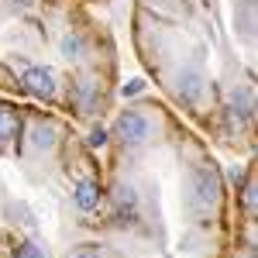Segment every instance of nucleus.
Returning <instances> with one entry per match:
<instances>
[{
	"label": "nucleus",
	"mask_w": 258,
	"mask_h": 258,
	"mask_svg": "<svg viewBox=\"0 0 258 258\" xmlns=\"http://www.w3.org/2000/svg\"><path fill=\"white\" fill-rule=\"evenodd\" d=\"M220 200V182L217 172L210 165H197L193 169V210L197 214H210Z\"/></svg>",
	"instance_id": "obj_1"
},
{
	"label": "nucleus",
	"mask_w": 258,
	"mask_h": 258,
	"mask_svg": "<svg viewBox=\"0 0 258 258\" xmlns=\"http://www.w3.org/2000/svg\"><path fill=\"white\" fill-rule=\"evenodd\" d=\"M114 135H117L124 145H145L152 138V120L145 117L141 110H124L114 124Z\"/></svg>",
	"instance_id": "obj_2"
},
{
	"label": "nucleus",
	"mask_w": 258,
	"mask_h": 258,
	"mask_svg": "<svg viewBox=\"0 0 258 258\" xmlns=\"http://www.w3.org/2000/svg\"><path fill=\"white\" fill-rule=\"evenodd\" d=\"M21 83H24V90L31 93V97L38 100H52L55 97V73L52 69H45V66H31V69H24V76H21Z\"/></svg>",
	"instance_id": "obj_3"
},
{
	"label": "nucleus",
	"mask_w": 258,
	"mask_h": 258,
	"mask_svg": "<svg viewBox=\"0 0 258 258\" xmlns=\"http://www.w3.org/2000/svg\"><path fill=\"white\" fill-rule=\"evenodd\" d=\"M73 200H76V207H80L83 214H93L100 207V186L97 179H80L76 182V189H73Z\"/></svg>",
	"instance_id": "obj_4"
},
{
	"label": "nucleus",
	"mask_w": 258,
	"mask_h": 258,
	"mask_svg": "<svg viewBox=\"0 0 258 258\" xmlns=\"http://www.w3.org/2000/svg\"><path fill=\"white\" fill-rule=\"evenodd\" d=\"M176 90H179V97L186 100V103H197L200 90H203V73H200V69H186V73H179Z\"/></svg>",
	"instance_id": "obj_5"
},
{
	"label": "nucleus",
	"mask_w": 258,
	"mask_h": 258,
	"mask_svg": "<svg viewBox=\"0 0 258 258\" xmlns=\"http://www.w3.org/2000/svg\"><path fill=\"white\" fill-rule=\"evenodd\" d=\"M21 131V117L14 110H7V107H0V141H14Z\"/></svg>",
	"instance_id": "obj_6"
},
{
	"label": "nucleus",
	"mask_w": 258,
	"mask_h": 258,
	"mask_svg": "<svg viewBox=\"0 0 258 258\" xmlns=\"http://www.w3.org/2000/svg\"><path fill=\"white\" fill-rule=\"evenodd\" d=\"M62 55H66L69 62L83 59V35H76V31H69V35L62 38Z\"/></svg>",
	"instance_id": "obj_7"
},
{
	"label": "nucleus",
	"mask_w": 258,
	"mask_h": 258,
	"mask_svg": "<svg viewBox=\"0 0 258 258\" xmlns=\"http://www.w3.org/2000/svg\"><path fill=\"white\" fill-rule=\"evenodd\" d=\"M52 127L48 124H35V131H31V145L35 148H52Z\"/></svg>",
	"instance_id": "obj_8"
},
{
	"label": "nucleus",
	"mask_w": 258,
	"mask_h": 258,
	"mask_svg": "<svg viewBox=\"0 0 258 258\" xmlns=\"http://www.w3.org/2000/svg\"><path fill=\"white\" fill-rule=\"evenodd\" d=\"M14 258H48V251L41 248L38 241H24V244H18Z\"/></svg>",
	"instance_id": "obj_9"
},
{
	"label": "nucleus",
	"mask_w": 258,
	"mask_h": 258,
	"mask_svg": "<svg viewBox=\"0 0 258 258\" xmlns=\"http://www.w3.org/2000/svg\"><path fill=\"white\" fill-rule=\"evenodd\" d=\"M141 90H145V83H141V80H131V83H124V90H120V93H124V97H138Z\"/></svg>",
	"instance_id": "obj_10"
},
{
	"label": "nucleus",
	"mask_w": 258,
	"mask_h": 258,
	"mask_svg": "<svg viewBox=\"0 0 258 258\" xmlns=\"http://www.w3.org/2000/svg\"><path fill=\"white\" fill-rule=\"evenodd\" d=\"M244 207H248V214L255 210V182H248V186H244Z\"/></svg>",
	"instance_id": "obj_11"
},
{
	"label": "nucleus",
	"mask_w": 258,
	"mask_h": 258,
	"mask_svg": "<svg viewBox=\"0 0 258 258\" xmlns=\"http://www.w3.org/2000/svg\"><path fill=\"white\" fill-rule=\"evenodd\" d=\"M103 141H107V131H103V127H93V131H90V145H93V148H100Z\"/></svg>",
	"instance_id": "obj_12"
},
{
	"label": "nucleus",
	"mask_w": 258,
	"mask_h": 258,
	"mask_svg": "<svg viewBox=\"0 0 258 258\" xmlns=\"http://www.w3.org/2000/svg\"><path fill=\"white\" fill-rule=\"evenodd\" d=\"M73 258H103V255H100V248H93V244H86V248H80V251H76Z\"/></svg>",
	"instance_id": "obj_13"
},
{
	"label": "nucleus",
	"mask_w": 258,
	"mask_h": 258,
	"mask_svg": "<svg viewBox=\"0 0 258 258\" xmlns=\"http://www.w3.org/2000/svg\"><path fill=\"white\" fill-rule=\"evenodd\" d=\"M11 4H18V7H31L35 0H11Z\"/></svg>",
	"instance_id": "obj_14"
},
{
	"label": "nucleus",
	"mask_w": 258,
	"mask_h": 258,
	"mask_svg": "<svg viewBox=\"0 0 258 258\" xmlns=\"http://www.w3.org/2000/svg\"><path fill=\"white\" fill-rule=\"evenodd\" d=\"M155 4H169V0H155Z\"/></svg>",
	"instance_id": "obj_15"
}]
</instances>
